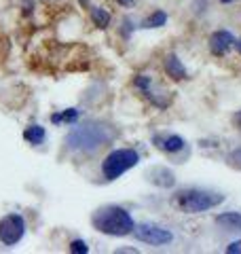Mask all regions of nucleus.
Listing matches in <instances>:
<instances>
[{"label": "nucleus", "instance_id": "nucleus-25", "mask_svg": "<svg viewBox=\"0 0 241 254\" xmlns=\"http://www.w3.org/2000/svg\"><path fill=\"white\" fill-rule=\"evenodd\" d=\"M235 47L239 49V53H241V41H235Z\"/></svg>", "mask_w": 241, "mask_h": 254}, {"label": "nucleus", "instance_id": "nucleus-9", "mask_svg": "<svg viewBox=\"0 0 241 254\" xmlns=\"http://www.w3.org/2000/svg\"><path fill=\"white\" fill-rule=\"evenodd\" d=\"M163 66H165L167 76L174 78V81H184V78H188L186 68H184L182 60H180L176 53H170V55H167V58L163 60Z\"/></svg>", "mask_w": 241, "mask_h": 254}, {"label": "nucleus", "instance_id": "nucleus-4", "mask_svg": "<svg viewBox=\"0 0 241 254\" xmlns=\"http://www.w3.org/2000/svg\"><path fill=\"white\" fill-rule=\"evenodd\" d=\"M140 161L138 150L133 148H119L112 150V153L102 161V174L106 180H117L119 176H123L127 170L135 168Z\"/></svg>", "mask_w": 241, "mask_h": 254}, {"label": "nucleus", "instance_id": "nucleus-6", "mask_svg": "<svg viewBox=\"0 0 241 254\" xmlns=\"http://www.w3.org/2000/svg\"><path fill=\"white\" fill-rule=\"evenodd\" d=\"M26 235V220L19 214H6L0 220V242L4 246H15Z\"/></svg>", "mask_w": 241, "mask_h": 254}, {"label": "nucleus", "instance_id": "nucleus-19", "mask_svg": "<svg viewBox=\"0 0 241 254\" xmlns=\"http://www.w3.org/2000/svg\"><path fill=\"white\" fill-rule=\"evenodd\" d=\"M227 254H241V240L227 246Z\"/></svg>", "mask_w": 241, "mask_h": 254}, {"label": "nucleus", "instance_id": "nucleus-24", "mask_svg": "<svg viewBox=\"0 0 241 254\" xmlns=\"http://www.w3.org/2000/svg\"><path fill=\"white\" fill-rule=\"evenodd\" d=\"M80 6H83V9H91V6H89V0H80Z\"/></svg>", "mask_w": 241, "mask_h": 254}, {"label": "nucleus", "instance_id": "nucleus-26", "mask_svg": "<svg viewBox=\"0 0 241 254\" xmlns=\"http://www.w3.org/2000/svg\"><path fill=\"white\" fill-rule=\"evenodd\" d=\"M220 2H222V4H227V2H233V0H220Z\"/></svg>", "mask_w": 241, "mask_h": 254}, {"label": "nucleus", "instance_id": "nucleus-8", "mask_svg": "<svg viewBox=\"0 0 241 254\" xmlns=\"http://www.w3.org/2000/svg\"><path fill=\"white\" fill-rule=\"evenodd\" d=\"M152 142H155V146L159 150H163V153H178V150L184 148V138L178 136V133H161V136H155L152 138Z\"/></svg>", "mask_w": 241, "mask_h": 254}, {"label": "nucleus", "instance_id": "nucleus-17", "mask_svg": "<svg viewBox=\"0 0 241 254\" xmlns=\"http://www.w3.org/2000/svg\"><path fill=\"white\" fill-rule=\"evenodd\" d=\"M70 252H74V254H87L89 252V248H87V244L83 240H74L70 244Z\"/></svg>", "mask_w": 241, "mask_h": 254}, {"label": "nucleus", "instance_id": "nucleus-20", "mask_svg": "<svg viewBox=\"0 0 241 254\" xmlns=\"http://www.w3.org/2000/svg\"><path fill=\"white\" fill-rule=\"evenodd\" d=\"M123 23H125V26H129V19H127V21H123ZM123 36H127V38H129V36H131V28H125V30H123Z\"/></svg>", "mask_w": 241, "mask_h": 254}, {"label": "nucleus", "instance_id": "nucleus-10", "mask_svg": "<svg viewBox=\"0 0 241 254\" xmlns=\"http://www.w3.org/2000/svg\"><path fill=\"white\" fill-rule=\"evenodd\" d=\"M148 178L152 185H157V187H163V189H170L176 185V180H174V174L167 170V168H152L148 172Z\"/></svg>", "mask_w": 241, "mask_h": 254}, {"label": "nucleus", "instance_id": "nucleus-2", "mask_svg": "<svg viewBox=\"0 0 241 254\" xmlns=\"http://www.w3.org/2000/svg\"><path fill=\"white\" fill-rule=\"evenodd\" d=\"M91 225L104 235L123 237L133 233L135 222L131 218V214L125 208H120V205H104V208H98L93 212Z\"/></svg>", "mask_w": 241, "mask_h": 254}, {"label": "nucleus", "instance_id": "nucleus-5", "mask_svg": "<svg viewBox=\"0 0 241 254\" xmlns=\"http://www.w3.org/2000/svg\"><path fill=\"white\" fill-rule=\"evenodd\" d=\"M131 235H135L138 242H144L148 246H167V244L174 242L172 231H167V229L159 227V225H150V222H144V225L133 227Z\"/></svg>", "mask_w": 241, "mask_h": 254}, {"label": "nucleus", "instance_id": "nucleus-21", "mask_svg": "<svg viewBox=\"0 0 241 254\" xmlns=\"http://www.w3.org/2000/svg\"><path fill=\"white\" fill-rule=\"evenodd\" d=\"M233 123H235L237 127H241V110H239V113H237L235 117H233Z\"/></svg>", "mask_w": 241, "mask_h": 254}, {"label": "nucleus", "instance_id": "nucleus-16", "mask_svg": "<svg viewBox=\"0 0 241 254\" xmlns=\"http://www.w3.org/2000/svg\"><path fill=\"white\" fill-rule=\"evenodd\" d=\"M60 117H61V123H76L80 113L76 108H68V110H63V113H60Z\"/></svg>", "mask_w": 241, "mask_h": 254}, {"label": "nucleus", "instance_id": "nucleus-3", "mask_svg": "<svg viewBox=\"0 0 241 254\" xmlns=\"http://www.w3.org/2000/svg\"><path fill=\"white\" fill-rule=\"evenodd\" d=\"M224 201V195L210 193L201 189H182L172 197V203L184 214H201L205 210H212Z\"/></svg>", "mask_w": 241, "mask_h": 254}, {"label": "nucleus", "instance_id": "nucleus-1", "mask_svg": "<svg viewBox=\"0 0 241 254\" xmlns=\"http://www.w3.org/2000/svg\"><path fill=\"white\" fill-rule=\"evenodd\" d=\"M115 138L112 127L106 123H85L74 127L66 136V146L74 153H98L102 146H106L108 142Z\"/></svg>", "mask_w": 241, "mask_h": 254}, {"label": "nucleus", "instance_id": "nucleus-14", "mask_svg": "<svg viewBox=\"0 0 241 254\" xmlns=\"http://www.w3.org/2000/svg\"><path fill=\"white\" fill-rule=\"evenodd\" d=\"M91 19L93 23L98 28H108V23H110V13L106 9H102V6H91Z\"/></svg>", "mask_w": 241, "mask_h": 254}, {"label": "nucleus", "instance_id": "nucleus-11", "mask_svg": "<svg viewBox=\"0 0 241 254\" xmlns=\"http://www.w3.org/2000/svg\"><path fill=\"white\" fill-rule=\"evenodd\" d=\"M216 225H220L229 231H241V214L239 212H224L216 216Z\"/></svg>", "mask_w": 241, "mask_h": 254}, {"label": "nucleus", "instance_id": "nucleus-15", "mask_svg": "<svg viewBox=\"0 0 241 254\" xmlns=\"http://www.w3.org/2000/svg\"><path fill=\"white\" fill-rule=\"evenodd\" d=\"M150 83H152V81H150V76H146V74H138V76L133 78V85L138 87L140 91H144V93L150 91Z\"/></svg>", "mask_w": 241, "mask_h": 254}, {"label": "nucleus", "instance_id": "nucleus-12", "mask_svg": "<svg viewBox=\"0 0 241 254\" xmlns=\"http://www.w3.org/2000/svg\"><path fill=\"white\" fill-rule=\"evenodd\" d=\"M165 23H167V13H165V11H155V13H150L148 17L142 21V28L152 30V28H161V26H165Z\"/></svg>", "mask_w": 241, "mask_h": 254}, {"label": "nucleus", "instance_id": "nucleus-13", "mask_svg": "<svg viewBox=\"0 0 241 254\" xmlns=\"http://www.w3.org/2000/svg\"><path fill=\"white\" fill-rule=\"evenodd\" d=\"M45 136H47V133H45V127L43 125H30L28 129L23 131V138H26L30 144H34V146L40 144V142L45 140Z\"/></svg>", "mask_w": 241, "mask_h": 254}, {"label": "nucleus", "instance_id": "nucleus-22", "mask_svg": "<svg viewBox=\"0 0 241 254\" xmlns=\"http://www.w3.org/2000/svg\"><path fill=\"white\" fill-rule=\"evenodd\" d=\"M120 6H133V0H117Z\"/></svg>", "mask_w": 241, "mask_h": 254}, {"label": "nucleus", "instance_id": "nucleus-23", "mask_svg": "<svg viewBox=\"0 0 241 254\" xmlns=\"http://www.w3.org/2000/svg\"><path fill=\"white\" fill-rule=\"evenodd\" d=\"M119 254H125V252H129V254H135V252H138V250H135V248H120V250H117Z\"/></svg>", "mask_w": 241, "mask_h": 254}, {"label": "nucleus", "instance_id": "nucleus-7", "mask_svg": "<svg viewBox=\"0 0 241 254\" xmlns=\"http://www.w3.org/2000/svg\"><path fill=\"white\" fill-rule=\"evenodd\" d=\"M231 47H235V36L227 30H218L210 36V49L214 55H224Z\"/></svg>", "mask_w": 241, "mask_h": 254}, {"label": "nucleus", "instance_id": "nucleus-18", "mask_svg": "<svg viewBox=\"0 0 241 254\" xmlns=\"http://www.w3.org/2000/svg\"><path fill=\"white\" fill-rule=\"evenodd\" d=\"M229 163H231V165H235V168H239V170H241V148L233 150V153L229 155Z\"/></svg>", "mask_w": 241, "mask_h": 254}]
</instances>
